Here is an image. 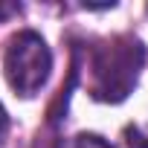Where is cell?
<instances>
[{
  "label": "cell",
  "mask_w": 148,
  "mask_h": 148,
  "mask_svg": "<svg viewBox=\"0 0 148 148\" xmlns=\"http://www.w3.org/2000/svg\"><path fill=\"white\" fill-rule=\"evenodd\" d=\"M145 64V44L134 35L110 38L90 49V96L99 102H122Z\"/></svg>",
  "instance_id": "obj_1"
},
{
  "label": "cell",
  "mask_w": 148,
  "mask_h": 148,
  "mask_svg": "<svg viewBox=\"0 0 148 148\" xmlns=\"http://www.w3.org/2000/svg\"><path fill=\"white\" fill-rule=\"evenodd\" d=\"M6 79L12 84L15 93L21 96H35L47 79H49V70H52V52L47 47V41L32 32V29H23L12 38L9 49H6Z\"/></svg>",
  "instance_id": "obj_2"
},
{
  "label": "cell",
  "mask_w": 148,
  "mask_h": 148,
  "mask_svg": "<svg viewBox=\"0 0 148 148\" xmlns=\"http://www.w3.org/2000/svg\"><path fill=\"white\" fill-rule=\"evenodd\" d=\"M67 148H110V145L96 134H79V136H73V142Z\"/></svg>",
  "instance_id": "obj_3"
},
{
  "label": "cell",
  "mask_w": 148,
  "mask_h": 148,
  "mask_svg": "<svg viewBox=\"0 0 148 148\" xmlns=\"http://www.w3.org/2000/svg\"><path fill=\"white\" fill-rule=\"evenodd\" d=\"M125 136H128V148H148V136H142L139 128H128Z\"/></svg>",
  "instance_id": "obj_4"
},
{
  "label": "cell",
  "mask_w": 148,
  "mask_h": 148,
  "mask_svg": "<svg viewBox=\"0 0 148 148\" xmlns=\"http://www.w3.org/2000/svg\"><path fill=\"white\" fill-rule=\"evenodd\" d=\"M6 134H9V113H6L3 105H0V142L6 139Z\"/></svg>",
  "instance_id": "obj_5"
},
{
  "label": "cell",
  "mask_w": 148,
  "mask_h": 148,
  "mask_svg": "<svg viewBox=\"0 0 148 148\" xmlns=\"http://www.w3.org/2000/svg\"><path fill=\"white\" fill-rule=\"evenodd\" d=\"M21 12V6H15V3H0V21H6L9 15H18Z\"/></svg>",
  "instance_id": "obj_6"
}]
</instances>
